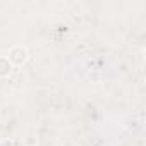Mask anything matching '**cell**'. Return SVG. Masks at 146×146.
<instances>
[{
    "mask_svg": "<svg viewBox=\"0 0 146 146\" xmlns=\"http://www.w3.org/2000/svg\"><path fill=\"white\" fill-rule=\"evenodd\" d=\"M12 72V65L11 62L7 60V57H0V78H9Z\"/></svg>",
    "mask_w": 146,
    "mask_h": 146,
    "instance_id": "7a4b0ae2",
    "label": "cell"
},
{
    "mask_svg": "<svg viewBox=\"0 0 146 146\" xmlns=\"http://www.w3.org/2000/svg\"><path fill=\"white\" fill-rule=\"evenodd\" d=\"M28 50H26V46H21V45H16V46H12L11 50H9V53H7V60L11 62V65L14 67H21V65H24L26 64V60H28Z\"/></svg>",
    "mask_w": 146,
    "mask_h": 146,
    "instance_id": "6da1fadb",
    "label": "cell"
},
{
    "mask_svg": "<svg viewBox=\"0 0 146 146\" xmlns=\"http://www.w3.org/2000/svg\"><path fill=\"white\" fill-rule=\"evenodd\" d=\"M0 146H12V141H9V139H4L2 143H0Z\"/></svg>",
    "mask_w": 146,
    "mask_h": 146,
    "instance_id": "3957f363",
    "label": "cell"
}]
</instances>
